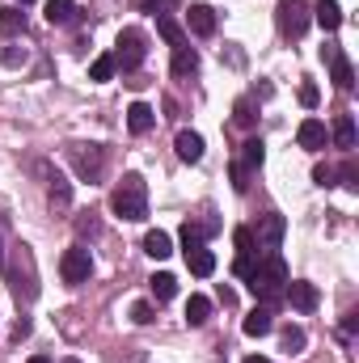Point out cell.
I'll list each match as a JSON object with an SVG mask.
<instances>
[{"mask_svg":"<svg viewBox=\"0 0 359 363\" xmlns=\"http://www.w3.org/2000/svg\"><path fill=\"white\" fill-rule=\"evenodd\" d=\"M287 279H292V274H287V262H283L279 254H263V258L254 262V271L245 274V287H250V291H254V296L270 308V304H279V300H283Z\"/></svg>","mask_w":359,"mask_h":363,"instance_id":"obj_1","label":"cell"},{"mask_svg":"<svg viewBox=\"0 0 359 363\" xmlns=\"http://www.w3.org/2000/svg\"><path fill=\"white\" fill-rule=\"evenodd\" d=\"M110 211L118 220H131V224L144 220L148 216V182L140 178V174H123V182L110 194Z\"/></svg>","mask_w":359,"mask_h":363,"instance_id":"obj_2","label":"cell"},{"mask_svg":"<svg viewBox=\"0 0 359 363\" xmlns=\"http://www.w3.org/2000/svg\"><path fill=\"white\" fill-rule=\"evenodd\" d=\"M9 287H13L17 300H34V296H38V271H34V250H30V245H17V250H13Z\"/></svg>","mask_w":359,"mask_h":363,"instance_id":"obj_3","label":"cell"},{"mask_svg":"<svg viewBox=\"0 0 359 363\" xmlns=\"http://www.w3.org/2000/svg\"><path fill=\"white\" fill-rule=\"evenodd\" d=\"M114 68H123V72H136L140 64H144V55H148V38H144V30H136V26H127V30H118V38H114Z\"/></svg>","mask_w":359,"mask_h":363,"instance_id":"obj_4","label":"cell"},{"mask_svg":"<svg viewBox=\"0 0 359 363\" xmlns=\"http://www.w3.org/2000/svg\"><path fill=\"white\" fill-rule=\"evenodd\" d=\"M309 0H279L275 4V21H279V30L287 34V38H300L304 30H309Z\"/></svg>","mask_w":359,"mask_h":363,"instance_id":"obj_5","label":"cell"},{"mask_svg":"<svg viewBox=\"0 0 359 363\" xmlns=\"http://www.w3.org/2000/svg\"><path fill=\"white\" fill-rule=\"evenodd\" d=\"M60 274H64V283H72V287L89 283V274H93L89 250H85V245H72V250H64V258H60Z\"/></svg>","mask_w":359,"mask_h":363,"instance_id":"obj_6","label":"cell"},{"mask_svg":"<svg viewBox=\"0 0 359 363\" xmlns=\"http://www.w3.org/2000/svg\"><path fill=\"white\" fill-rule=\"evenodd\" d=\"M72 165H77V174L85 182H97L101 169H106V148L101 144H77L72 148Z\"/></svg>","mask_w":359,"mask_h":363,"instance_id":"obj_7","label":"cell"},{"mask_svg":"<svg viewBox=\"0 0 359 363\" xmlns=\"http://www.w3.org/2000/svg\"><path fill=\"white\" fill-rule=\"evenodd\" d=\"M233 245H237L233 271H237V279H245V274L254 271V262L263 258V254H258V241H254V233H250V228H237V233H233Z\"/></svg>","mask_w":359,"mask_h":363,"instance_id":"obj_8","label":"cell"},{"mask_svg":"<svg viewBox=\"0 0 359 363\" xmlns=\"http://www.w3.org/2000/svg\"><path fill=\"white\" fill-rule=\"evenodd\" d=\"M250 233H254L258 250H267V254H275V250H279V241H283V233H287V220H283L279 211H267V216L258 220V228H250Z\"/></svg>","mask_w":359,"mask_h":363,"instance_id":"obj_9","label":"cell"},{"mask_svg":"<svg viewBox=\"0 0 359 363\" xmlns=\"http://www.w3.org/2000/svg\"><path fill=\"white\" fill-rule=\"evenodd\" d=\"M287 300H292V308H300V313H313L317 308V287L313 283H304V279H287V291H283Z\"/></svg>","mask_w":359,"mask_h":363,"instance_id":"obj_10","label":"cell"},{"mask_svg":"<svg viewBox=\"0 0 359 363\" xmlns=\"http://www.w3.org/2000/svg\"><path fill=\"white\" fill-rule=\"evenodd\" d=\"M321 55L330 60V72H334V85H338V89H351V85H355V72H351V64H347V55H343L338 47H326Z\"/></svg>","mask_w":359,"mask_h":363,"instance_id":"obj_11","label":"cell"},{"mask_svg":"<svg viewBox=\"0 0 359 363\" xmlns=\"http://www.w3.org/2000/svg\"><path fill=\"white\" fill-rule=\"evenodd\" d=\"M216 228H220V220H211V216H207V220H199V224H190V220H186V224H182V250H199V245H203V237H211Z\"/></svg>","mask_w":359,"mask_h":363,"instance_id":"obj_12","label":"cell"},{"mask_svg":"<svg viewBox=\"0 0 359 363\" xmlns=\"http://www.w3.org/2000/svg\"><path fill=\"white\" fill-rule=\"evenodd\" d=\"M186 26H190L199 38H211V34H216V13H211L207 4H190V13H186Z\"/></svg>","mask_w":359,"mask_h":363,"instance_id":"obj_13","label":"cell"},{"mask_svg":"<svg viewBox=\"0 0 359 363\" xmlns=\"http://www.w3.org/2000/svg\"><path fill=\"white\" fill-rule=\"evenodd\" d=\"M153 123H157V110H153L148 101H136V106L127 110V127H131V135H148Z\"/></svg>","mask_w":359,"mask_h":363,"instance_id":"obj_14","label":"cell"},{"mask_svg":"<svg viewBox=\"0 0 359 363\" xmlns=\"http://www.w3.org/2000/svg\"><path fill=\"white\" fill-rule=\"evenodd\" d=\"M296 140H300V148H309V152L326 148V123H321V118H304L300 131H296Z\"/></svg>","mask_w":359,"mask_h":363,"instance_id":"obj_15","label":"cell"},{"mask_svg":"<svg viewBox=\"0 0 359 363\" xmlns=\"http://www.w3.org/2000/svg\"><path fill=\"white\" fill-rule=\"evenodd\" d=\"M313 21H317L326 34H334V30L343 26V9H338V0H317V4H313Z\"/></svg>","mask_w":359,"mask_h":363,"instance_id":"obj_16","label":"cell"},{"mask_svg":"<svg viewBox=\"0 0 359 363\" xmlns=\"http://www.w3.org/2000/svg\"><path fill=\"white\" fill-rule=\"evenodd\" d=\"M174 148H178V157L186 165H194V161H203V135L199 131H178V140H174Z\"/></svg>","mask_w":359,"mask_h":363,"instance_id":"obj_17","label":"cell"},{"mask_svg":"<svg viewBox=\"0 0 359 363\" xmlns=\"http://www.w3.org/2000/svg\"><path fill=\"white\" fill-rule=\"evenodd\" d=\"M144 254H148V258H157V262H161V258H170V254H174V237H170L165 228H153V233L144 237Z\"/></svg>","mask_w":359,"mask_h":363,"instance_id":"obj_18","label":"cell"},{"mask_svg":"<svg viewBox=\"0 0 359 363\" xmlns=\"http://www.w3.org/2000/svg\"><path fill=\"white\" fill-rule=\"evenodd\" d=\"M186 267L199 274V279H207V274H216V254L203 250V245L199 250H186Z\"/></svg>","mask_w":359,"mask_h":363,"instance_id":"obj_19","label":"cell"},{"mask_svg":"<svg viewBox=\"0 0 359 363\" xmlns=\"http://www.w3.org/2000/svg\"><path fill=\"white\" fill-rule=\"evenodd\" d=\"M241 330H245L250 338H263V334H270V330H275V321H270V308H267V304H263V308H254V313L241 321Z\"/></svg>","mask_w":359,"mask_h":363,"instance_id":"obj_20","label":"cell"},{"mask_svg":"<svg viewBox=\"0 0 359 363\" xmlns=\"http://www.w3.org/2000/svg\"><path fill=\"white\" fill-rule=\"evenodd\" d=\"M190 72H199V51L190 43H182V47H174V77H190Z\"/></svg>","mask_w":359,"mask_h":363,"instance_id":"obj_21","label":"cell"},{"mask_svg":"<svg viewBox=\"0 0 359 363\" xmlns=\"http://www.w3.org/2000/svg\"><path fill=\"white\" fill-rule=\"evenodd\" d=\"M51 207L55 211H68L72 207V182L64 174H51Z\"/></svg>","mask_w":359,"mask_h":363,"instance_id":"obj_22","label":"cell"},{"mask_svg":"<svg viewBox=\"0 0 359 363\" xmlns=\"http://www.w3.org/2000/svg\"><path fill=\"white\" fill-rule=\"evenodd\" d=\"M334 144H338L343 152L355 148V118H351V114H338V118H334Z\"/></svg>","mask_w":359,"mask_h":363,"instance_id":"obj_23","label":"cell"},{"mask_svg":"<svg viewBox=\"0 0 359 363\" xmlns=\"http://www.w3.org/2000/svg\"><path fill=\"white\" fill-rule=\"evenodd\" d=\"M43 13H47V21H51V26H68V21L77 17V0H47V9H43Z\"/></svg>","mask_w":359,"mask_h":363,"instance_id":"obj_24","label":"cell"},{"mask_svg":"<svg viewBox=\"0 0 359 363\" xmlns=\"http://www.w3.org/2000/svg\"><path fill=\"white\" fill-rule=\"evenodd\" d=\"M263 157H267V152H263V140H245V144H241V161H237V169L254 174V169L263 165Z\"/></svg>","mask_w":359,"mask_h":363,"instance_id":"obj_25","label":"cell"},{"mask_svg":"<svg viewBox=\"0 0 359 363\" xmlns=\"http://www.w3.org/2000/svg\"><path fill=\"white\" fill-rule=\"evenodd\" d=\"M211 317V300L207 296H190L186 300V325H207Z\"/></svg>","mask_w":359,"mask_h":363,"instance_id":"obj_26","label":"cell"},{"mask_svg":"<svg viewBox=\"0 0 359 363\" xmlns=\"http://www.w3.org/2000/svg\"><path fill=\"white\" fill-rule=\"evenodd\" d=\"M0 34H26V13L17 4L0 9Z\"/></svg>","mask_w":359,"mask_h":363,"instance_id":"obj_27","label":"cell"},{"mask_svg":"<svg viewBox=\"0 0 359 363\" xmlns=\"http://www.w3.org/2000/svg\"><path fill=\"white\" fill-rule=\"evenodd\" d=\"M233 123H237L241 131H250V127L258 123V106H254V97H241V101L233 106Z\"/></svg>","mask_w":359,"mask_h":363,"instance_id":"obj_28","label":"cell"},{"mask_svg":"<svg viewBox=\"0 0 359 363\" xmlns=\"http://www.w3.org/2000/svg\"><path fill=\"white\" fill-rule=\"evenodd\" d=\"M157 30H161V38H165L170 47H182V43H186V34H182V26L174 21V17H170V13H161V17H157Z\"/></svg>","mask_w":359,"mask_h":363,"instance_id":"obj_29","label":"cell"},{"mask_svg":"<svg viewBox=\"0 0 359 363\" xmlns=\"http://www.w3.org/2000/svg\"><path fill=\"white\" fill-rule=\"evenodd\" d=\"M148 283H153V296H157V300H174V296H178V279H174V274H153V279H148Z\"/></svg>","mask_w":359,"mask_h":363,"instance_id":"obj_30","label":"cell"},{"mask_svg":"<svg viewBox=\"0 0 359 363\" xmlns=\"http://www.w3.org/2000/svg\"><path fill=\"white\" fill-rule=\"evenodd\" d=\"M118 68H114V55H97L89 64V81H110Z\"/></svg>","mask_w":359,"mask_h":363,"instance_id":"obj_31","label":"cell"},{"mask_svg":"<svg viewBox=\"0 0 359 363\" xmlns=\"http://www.w3.org/2000/svg\"><path fill=\"white\" fill-rule=\"evenodd\" d=\"M304 342H309V338H304V330H300V325H287V330H283V351H287V355H300V351H304Z\"/></svg>","mask_w":359,"mask_h":363,"instance_id":"obj_32","label":"cell"},{"mask_svg":"<svg viewBox=\"0 0 359 363\" xmlns=\"http://www.w3.org/2000/svg\"><path fill=\"white\" fill-rule=\"evenodd\" d=\"M77 233H81V237H97V233H101L97 211H81V216H77Z\"/></svg>","mask_w":359,"mask_h":363,"instance_id":"obj_33","label":"cell"},{"mask_svg":"<svg viewBox=\"0 0 359 363\" xmlns=\"http://www.w3.org/2000/svg\"><path fill=\"white\" fill-rule=\"evenodd\" d=\"M153 317H157V313H153V304H148V300H140V304H131V321H136V325H148Z\"/></svg>","mask_w":359,"mask_h":363,"instance_id":"obj_34","label":"cell"},{"mask_svg":"<svg viewBox=\"0 0 359 363\" xmlns=\"http://www.w3.org/2000/svg\"><path fill=\"white\" fill-rule=\"evenodd\" d=\"M334 178H338V174H334L330 165H317V169H313V182H317V186H334Z\"/></svg>","mask_w":359,"mask_h":363,"instance_id":"obj_35","label":"cell"},{"mask_svg":"<svg viewBox=\"0 0 359 363\" xmlns=\"http://www.w3.org/2000/svg\"><path fill=\"white\" fill-rule=\"evenodd\" d=\"M317 97H321L317 85H300V101H304V106H317Z\"/></svg>","mask_w":359,"mask_h":363,"instance_id":"obj_36","label":"cell"},{"mask_svg":"<svg viewBox=\"0 0 359 363\" xmlns=\"http://www.w3.org/2000/svg\"><path fill=\"white\" fill-rule=\"evenodd\" d=\"M343 182H347V186H359V169H355V161H347V165H343Z\"/></svg>","mask_w":359,"mask_h":363,"instance_id":"obj_37","label":"cell"},{"mask_svg":"<svg viewBox=\"0 0 359 363\" xmlns=\"http://www.w3.org/2000/svg\"><path fill=\"white\" fill-rule=\"evenodd\" d=\"M26 334H30V317H17L13 321V338H26Z\"/></svg>","mask_w":359,"mask_h":363,"instance_id":"obj_38","label":"cell"},{"mask_svg":"<svg viewBox=\"0 0 359 363\" xmlns=\"http://www.w3.org/2000/svg\"><path fill=\"white\" fill-rule=\"evenodd\" d=\"M343 330H347V334H355V330H359V313H347V321H343Z\"/></svg>","mask_w":359,"mask_h":363,"instance_id":"obj_39","label":"cell"},{"mask_svg":"<svg viewBox=\"0 0 359 363\" xmlns=\"http://www.w3.org/2000/svg\"><path fill=\"white\" fill-rule=\"evenodd\" d=\"M26 363H51V359H47V355H30Z\"/></svg>","mask_w":359,"mask_h":363,"instance_id":"obj_40","label":"cell"},{"mask_svg":"<svg viewBox=\"0 0 359 363\" xmlns=\"http://www.w3.org/2000/svg\"><path fill=\"white\" fill-rule=\"evenodd\" d=\"M241 363H270V359H263V355H250V359H241Z\"/></svg>","mask_w":359,"mask_h":363,"instance_id":"obj_41","label":"cell"},{"mask_svg":"<svg viewBox=\"0 0 359 363\" xmlns=\"http://www.w3.org/2000/svg\"><path fill=\"white\" fill-rule=\"evenodd\" d=\"M144 4H148V9H157V4H165V0H144Z\"/></svg>","mask_w":359,"mask_h":363,"instance_id":"obj_42","label":"cell"},{"mask_svg":"<svg viewBox=\"0 0 359 363\" xmlns=\"http://www.w3.org/2000/svg\"><path fill=\"white\" fill-rule=\"evenodd\" d=\"M17 4H34V0H17Z\"/></svg>","mask_w":359,"mask_h":363,"instance_id":"obj_43","label":"cell"},{"mask_svg":"<svg viewBox=\"0 0 359 363\" xmlns=\"http://www.w3.org/2000/svg\"><path fill=\"white\" fill-rule=\"evenodd\" d=\"M0 262H4V245H0Z\"/></svg>","mask_w":359,"mask_h":363,"instance_id":"obj_44","label":"cell"},{"mask_svg":"<svg viewBox=\"0 0 359 363\" xmlns=\"http://www.w3.org/2000/svg\"><path fill=\"white\" fill-rule=\"evenodd\" d=\"M64 363H77V359H64Z\"/></svg>","mask_w":359,"mask_h":363,"instance_id":"obj_45","label":"cell"}]
</instances>
